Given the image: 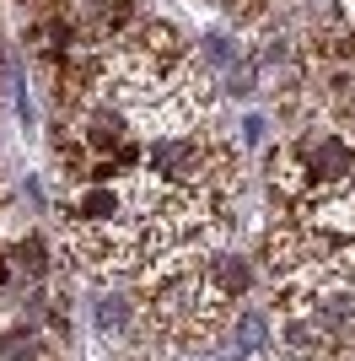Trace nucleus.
<instances>
[{
  "label": "nucleus",
  "mask_w": 355,
  "mask_h": 361,
  "mask_svg": "<svg viewBox=\"0 0 355 361\" xmlns=\"http://www.w3.org/2000/svg\"><path fill=\"white\" fill-rule=\"evenodd\" d=\"M269 178L296 205V216H312L344 200L355 189V124L318 119L296 130L285 146L269 151Z\"/></svg>",
  "instance_id": "1"
},
{
  "label": "nucleus",
  "mask_w": 355,
  "mask_h": 361,
  "mask_svg": "<svg viewBox=\"0 0 355 361\" xmlns=\"http://www.w3.org/2000/svg\"><path fill=\"white\" fill-rule=\"evenodd\" d=\"M232 340H237V356H242V361L259 356V350L269 345V324H264V313H232Z\"/></svg>",
  "instance_id": "2"
},
{
  "label": "nucleus",
  "mask_w": 355,
  "mask_h": 361,
  "mask_svg": "<svg viewBox=\"0 0 355 361\" xmlns=\"http://www.w3.org/2000/svg\"><path fill=\"white\" fill-rule=\"evenodd\" d=\"M130 318H135V302L108 297L103 307H97V329H103V334H124V329H130Z\"/></svg>",
  "instance_id": "3"
},
{
  "label": "nucleus",
  "mask_w": 355,
  "mask_h": 361,
  "mask_svg": "<svg viewBox=\"0 0 355 361\" xmlns=\"http://www.w3.org/2000/svg\"><path fill=\"white\" fill-rule=\"evenodd\" d=\"M344 22H350V27H355V0H344Z\"/></svg>",
  "instance_id": "4"
}]
</instances>
